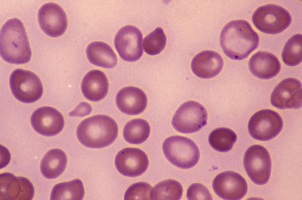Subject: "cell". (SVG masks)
Returning <instances> with one entry per match:
<instances>
[{
	"label": "cell",
	"instance_id": "cell-1",
	"mask_svg": "<svg viewBox=\"0 0 302 200\" xmlns=\"http://www.w3.org/2000/svg\"><path fill=\"white\" fill-rule=\"evenodd\" d=\"M259 37L250 24L243 20L231 21L222 29L221 46L225 54L235 60L246 58L258 46Z\"/></svg>",
	"mask_w": 302,
	"mask_h": 200
},
{
	"label": "cell",
	"instance_id": "cell-2",
	"mask_svg": "<svg viewBox=\"0 0 302 200\" xmlns=\"http://www.w3.org/2000/svg\"><path fill=\"white\" fill-rule=\"evenodd\" d=\"M0 55L6 62L15 64L28 62L31 51L24 26L18 19L7 20L0 30Z\"/></svg>",
	"mask_w": 302,
	"mask_h": 200
},
{
	"label": "cell",
	"instance_id": "cell-3",
	"mask_svg": "<svg viewBox=\"0 0 302 200\" xmlns=\"http://www.w3.org/2000/svg\"><path fill=\"white\" fill-rule=\"evenodd\" d=\"M118 127L116 121L105 115H99L87 118L78 125L77 138L85 146L100 148L108 146L116 139Z\"/></svg>",
	"mask_w": 302,
	"mask_h": 200
},
{
	"label": "cell",
	"instance_id": "cell-4",
	"mask_svg": "<svg viewBox=\"0 0 302 200\" xmlns=\"http://www.w3.org/2000/svg\"><path fill=\"white\" fill-rule=\"evenodd\" d=\"M162 149L167 160L181 169L192 168L199 160L198 147L192 140L186 137L174 135L167 138L163 143Z\"/></svg>",
	"mask_w": 302,
	"mask_h": 200
},
{
	"label": "cell",
	"instance_id": "cell-5",
	"mask_svg": "<svg viewBox=\"0 0 302 200\" xmlns=\"http://www.w3.org/2000/svg\"><path fill=\"white\" fill-rule=\"evenodd\" d=\"M292 20L291 16L287 10L273 4L259 7L252 17L253 23L258 29L270 34L282 32L290 25Z\"/></svg>",
	"mask_w": 302,
	"mask_h": 200
},
{
	"label": "cell",
	"instance_id": "cell-6",
	"mask_svg": "<svg viewBox=\"0 0 302 200\" xmlns=\"http://www.w3.org/2000/svg\"><path fill=\"white\" fill-rule=\"evenodd\" d=\"M9 82L13 95L22 102H34L43 94L42 82L38 76L31 71L16 69L11 74Z\"/></svg>",
	"mask_w": 302,
	"mask_h": 200
},
{
	"label": "cell",
	"instance_id": "cell-7",
	"mask_svg": "<svg viewBox=\"0 0 302 200\" xmlns=\"http://www.w3.org/2000/svg\"><path fill=\"white\" fill-rule=\"evenodd\" d=\"M207 113L205 107L193 100L182 104L175 113L172 124L178 131L185 134L196 132L207 123Z\"/></svg>",
	"mask_w": 302,
	"mask_h": 200
},
{
	"label": "cell",
	"instance_id": "cell-8",
	"mask_svg": "<svg viewBox=\"0 0 302 200\" xmlns=\"http://www.w3.org/2000/svg\"><path fill=\"white\" fill-rule=\"evenodd\" d=\"M243 163L246 172L252 181L263 185L268 181L271 171V161L267 150L263 146L254 145L246 151Z\"/></svg>",
	"mask_w": 302,
	"mask_h": 200
},
{
	"label": "cell",
	"instance_id": "cell-9",
	"mask_svg": "<svg viewBox=\"0 0 302 200\" xmlns=\"http://www.w3.org/2000/svg\"><path fill=\"white\" fill-rule=\"evenodd\" d=\"M283 127V120L279 114L266 109L259 111L251 116L248 123V130L253 138L266 141L276 136Z\"/></svg>",
	"mask_w": 302,
	"mask_h": 200
},
{
	"label": "cell",
	"instance_id": "cell-10",
	"mask_svg": "<svg viewBox=\"0 0 302 200\" xmlns=\"http://www.w3.org/2000/svg\"><path fill=\"white\" fill-rule=\"evenodd\" d=\"M142 35L136 27L127 25L120 28L115 35V47L120 57L128 62L139 60L143 53Z\"/></svg>",
	"mask_w": 302,
	"mask_h": 200
},
{
	"label": "cell",
	"instance_id": "cell-11",
	"mask_svg": "<svg viewBox=\"0 0 302 200\" xmlns=\"http://www.w3.org/2000/svg\"><path fill=\"white\" fill-rule=\"evenodd\" d=\"M271 102L280 109H298L302 106V85L292 78L285 79L275 88L271 96Z\"/></svg>",
	"mask_w": 302,
	"mask_h": 200
},
{
	"label": "cell",
	"instance_id": "cell-12",
	"mask_svg": "<svg viewBox=\"0 0 302 200\" xmlns=\"http://www.w3.org/2000/svg\"><path fill=\"white\" fill-rule=\"evenodd\" d=\"M213 189L221 198L227 200H238L243 198L247 190L245 179L239 174L226 171L217 175L212 183Z\"/></svg>",
	"mask_w": 302,
	"mask_h": 200
},
{
	"label": "cell",
	"instance_id": "cell-13",
	"mask_svg": "<svg viewBox=\"0 0 302 200\" xmlns=\"http://www.w3.org/2000/svg\"><path fill=\"white\" fill-rule=\"evenodd\" d=\"M40 26L46 34L52 37L62 35L67 26L66 14L58 4L48 2L43 5L38 14Z\"/></svg>",
	"mask_w": 302,
	"mask_h": 200
},
{
	"label": "cell",
	"instance_id": "cell-14",
	"mask_svg": "<svg viewBox=\"0 0 302 200\" xmlns=\"http://www.w3.org/2000/svg\"><path fill=\"white\" fill-rule=\"evenodd\" d=\"M149 164L148 157L141 150L135 148H126L116 155L115 165L122 175L129 177L140 175L146 170Z\"/></svg>",
	"mask_w": 302,
	"mask_h": 200
},
{
	"label": "cell",
	"instance_id": "cell-15",
	"mask_svg": "<svg viewBox=\"0 0 302 200\" xmlns=\"http://www.w3.org/2000/svg\"><path fill=\"white\" fill-rule=\"evenodd\" d=\"M0 200H31L34 194L32 184L27 178L5 173L0 175Z\"/></svg>",
	"mask_w": 302,
	"mask_h": 200
},
{
	"label": "cell",
	"instance_id": "cell-16",
	"mask_svg": "<svg viewBox=\"0 0 302 200\" xmlns=\"http://www.w3.org/2000/svg\"><path fill=\"white\" fill-rule=\"evenodd\" d=\"M31 122L36 132L48 136L59 134L64 125L62 114L55 108L48 106L40 107L35 110L31 115Z\"/></svg>",
	"mask_w": 302,
	"mask_h": 200
},
{
	"label": "cell",
	"instance_id": "cell-17",
	"mask_svg": "<svg viewBox=\"0 0 302 200\" xmlns=\"http://www.w3.org/2000/svg\"><path fill=\"white\" fill-rule=\"evenodd\" d=\"M116 101L118 109L123 113L130 115L140 114L145 109L147 99L145 92L138 88L128 86L121 89L117 93Z\"/></svg>",
	"mask_w": 302,
	"mask_h": 200
},
{
	"label": "cell",
	"instance_id": "cell-18",
	"mask_svg": "<svg viewBox=\"0 0 302 200\" xmlns=\"http://www.w3.org/2000/svg\"><path fill=\"white\" fill-rule=\"evenodd\" d=\"M191 68L197 76L202 79H210L217 75L222 70L223 61L221 55L213 51H202L192 59Z\"/></svg>",
	"mask_w": 302,
	"mask_h": 200
},
{
	"label": "cell",
	"instance_id": "cell-19",
	"mask_svg": "<svg viewBox=\"0 0 302 200\" xmlns=\"http://www.w3.org/2000/svg\"><path fill=\"white\" fill-rule=\"evenodd\" d=\"M248 66L253 75L262 79L275 77L281 69L278 58L272 53L266 51H259L254 54L249 60Z\"/></svg>",
	"mask_w": 302,
	"mask_h": 200
},
{
	"label": "cell",
	"instance_id": "cell-20",
	"mask_svg": "<svg viewBox=\"0 0 302 200\" xmlns=\"http://www.w3.org/2000/svg\"><path fill=\"white\" fill-rule=\"evenodd\" d=\"M108 83L105 74L97 69L88 72L84 77L81 83V89L84 97L94 102L104 99L108 91Z\"/></svg>",
	"mask_w": 302,
	"mask_h": 200
},
{
	"label": "cell",
	"instance_id": "cell-21",
	"mask_svg": "<svg viewBox=\"0 0 302 200\" xmlns=\"http://www.w3.org/2000/svg\"><path fill=\"white\" fill-rule=\"evenodd\" d=\"M87 58L92 64L103 68L111 69L117 64L116 55L112 48L102 41L91 43L86 49Z\"/></svg>",
	"mask_w": 302,
	"mask_h": 200
},
{
	"label": "cell",
	"instance_id": "cell-22",
	"mask_svg": "<svg viewBox=\"0 0 302 200\" xmlns=\"http://www.w3.org/2000/svg\"><path fill=\"white\" fill-rule=\"evenodd\" d=\"M67 162L66 155L62 150L59 149H51L45 154L41 161V172L47 178H56L64 171Z\"/></svg>",
	"mask_w": 302,
	"mask_h": 200
},
{
	"label": "cell",
	"instance_id": "cell-23",
	"mask_svg": "<svg viewBox=\"0 0 302 200\" xmlns=\"http://www.w3.org/2000/svg\"><path fill=\"white\" fill-rule=\"evenodd\" d=\"M84 194L82 182L79 179H76L55 185L52 190L50 199L81 200Z\"/></svg>",
	"mask_w": 302,
	"mask_h": 200
},
{
	"label": "cell",
	"instance_id": "cell-24",
	"mask_svg": "<svg viewBox=\"0 0 302 200\" xmlns=\"http://www.w3.org/2000/svg\"><path fill=\"white\" fill-rule=\"evenodd\" d=\"M150 128L148 122L141 119H136L128 122L125 125L123 135L128 143L138 144L145 142L149 137Z\"/></svg>",
	"mask_w": 302,
	"mask_h": 200
},
{
	"label": "cell",
	"instance_id": "cell-25",
	"mask_svg": "<svg viewBox=\"0 0 302 200\" xmlns=\"http://www.w3.org/2000/svg\"><path fill=\"white\" fill-rule=\"evenodd\" d=\"M183 189L181 184L173 179L161 181L155 185L151 192L153 200H179L181 199Z\"/></svg>",
	"mask_w": 302,
	"mask_h": 200
},
{
	"label": "cell",
	"instance_id": "cell-26",
	"mask_svg": "<svg viewBox=\"0 0 302 200\" xmlns=\"http://www.w3.org/2000/svg\"><path fill=\"white\" fill-rule=\"evenodd\" d=\"M237 138L236 135L232 130L226 127H220L210 133L208 141L211 146L215 150L226 152L232 148Z\"/></svg>",
	"mask_w": 302,
	"mask_h": 200
},
{
	"label": "cell",
	"instance_id": "cell-27",
	"mask_svg": "<svg viewBox=\"0 0 302 200\" xmlns=\"http://www.w3.org/2000/svg\"><path fill=\"white\" fill-rule=\"evenodd\" d=\"M302 42L300 34L294 35L287 41L282 53L283 61L286 65L294 66L302 62Z\"/></svg>",
	"mask_w": 302,
	"mask_h": 200
},
{
	"label": "cell",
	"instance_id": "cell-28",
	"mask_svg": "<svg viewBox=\"0 0 302 200\" xmlns=\"http://www.w3.org/2000/svg\"><path fill=\"white\" fill-rule=\"evenodd\" d=\"M166 38L162 28L158 27L144 39L143 46L145 51L151 55L159 54L165 47Z\"/></svg>",
	"mask_w": 302,
	"mask_h": 200
},
{
	"label": "cell",
	"instance_id": "cell-29",
	"mask_svg": "<svg viewBox=\"0 0 302 200\" xmlns=\"http://www.w3.org/2000/svg\"><path fill=\"white\" fill-rule=\"evenodd\" d=\"M152 189L149 184L140 182L130 186L124 195L125 200H151V192Z\"/></svg>",
	"mask_w": 302,
	"mask_h": 200
},
{
	"label": "cell",
	"instance_id": "cell-30",
	"mask_svg": "<svg viewBox=\"0 0 302 200\" xmlns=\"http://www.w3.org/2000/svg\"><path fill=\"white\" fill-rule=\"evenodd\" d=\"M188 200H212L208 189L200 183H194L188 188L187 191Z\"/></svg>",
	"mask_w": 302,
	"mask_h": 200
},
{
	"label": "cell",
	"instance_id": "cell-31",
	"mask_svg": "<svg viewBox=\"0 0 302 200\" xmlns=\"http://www.w3.org/2000/svg\"><path fill=\"white\" fill-rule=\"evenodd\" d=\"M92 107L88 103L82 102L79 103L69 114L71 116L83 117L89 115L92 111Z\"/></svg>",
	"mask_w": 302,
	"mask_h": 200
}]
</instances>
